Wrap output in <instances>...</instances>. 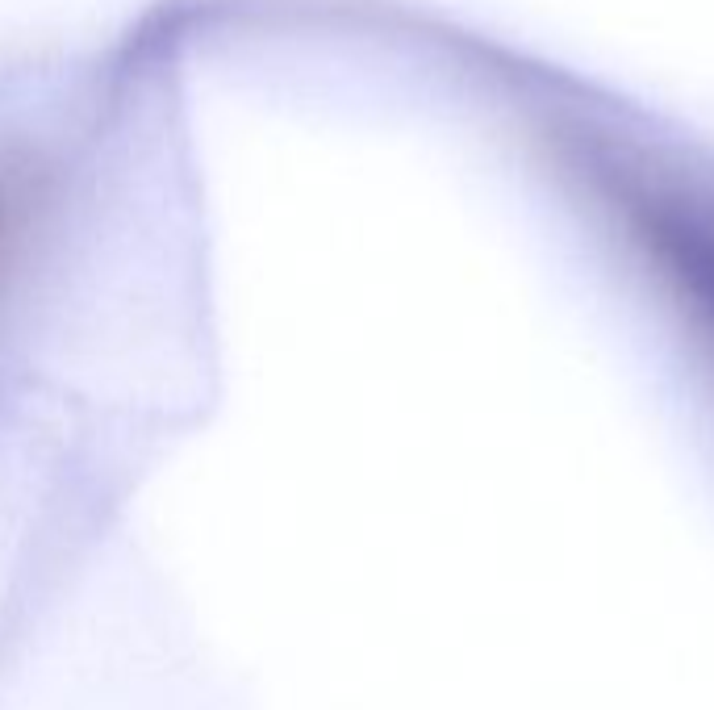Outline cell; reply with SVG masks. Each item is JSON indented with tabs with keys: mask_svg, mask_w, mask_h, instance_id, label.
Here are the masks:
<instances>
[{
	"mask_svg": "<svg viewBox=\"0 0 714 710\" xmlns=\"http://www.w3.org/2000/svg\"><path fill=\"white\" fill-rule=\"evenodd\" d=\"M30 193H34L30 168L0 163V272L9 268V259L21 243V226H26V213H30Z\"/></svg>",
	"mask_w": 714,
	"mask_h": 710,
	"instance_id": "cell-2",
	"label": "cell"
},
{
	"mask_svg": "<svg viewBox=\"0 0 714 710\" xmlns=\"http://www.w3.org/2000/svg\"><path fill=\"white\" fill-rule=\"evenodd\" d=\"M581 176L714 364V197L660 168L618 159L602 142L589 147V172Z\"/></svg>",
	"mask_w": 714,
	"mask_h": 710,
	"instance_id": "cell-1",
	"label": "cell"
}]
</instances>
